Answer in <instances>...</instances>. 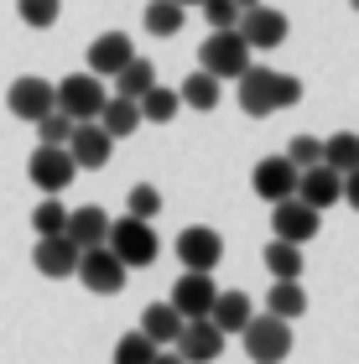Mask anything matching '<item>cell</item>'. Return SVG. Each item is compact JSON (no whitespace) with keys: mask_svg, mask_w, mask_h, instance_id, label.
Returning <instances> with one entry per match:
<instances>
[{"mask_svg":"<svg viewBox=\"0 0 359 364\" xmlns=\"http://www.w3.org/2000/svg\"><path fill=\"white\" fill-rule=\"evenodd\" d=\"M245 354L250 364H282L291 354V323L286 318H271V312H255L250 323H245Z\"/></svg>","mask_w":359,"mask_h":364,"instance_id":"cell-1","label":"cell"},{"mask_svg":"<svg viewBox=\"0 0 359 364\" xmlns=\"http://www.w3.org/2000/svg\"><path fill=\"white\" fill-rule=\"evenodd\" d=\"M109 250H115L130 271L136 266H151L156 260V224L151 219H136V213H125V219H109Z\"/></svg>","mask_w":359,"mask_h":364,"instance_id":"cell-2","label":"cell"},{"mask_svg":"<svg viewBox=\"0 0 359 364\" xmlns=\"http://www.w3.org/2000/svg\"><path fill=\"white\" fill-rule=\"evenodd\" d=\"M250 58H255V53H250V42L240 37V26H230V31H214V37L203 42L198 68H203V73H214L219 84H224V78H240L245 68H250Z\"/></svg>","mask_w":359,"mask_h":364,"instance_id":"cell-3","label":"cell"},{"mask_svg":"<svg viewBox=\"0 0 359 364\" xmlns=\"http://www.w3.org/2000/svg\"><path fill=\"white\" fill-rule=\"evenodd\" d=\"M78 281H84L94 296H120L125 281H130V266L109 250V245H94V250L78 255Z\"/></svg>","mask_w":359,"mask_h":364,"instance_id":"cell-4","label":"cell"},{"mask_svg":"<svg viewBox=\"0 0 359 364\" xmlns=\"http://www.w3.org/2000/svg\"><path fill=\"white\" fill-rule=\"evenodd\" d=\"M105 78L100 73H68L58 84V109L68 114V120H100V109H105Z\"/></svg>","mask_w":359,"mask_h":364,"instance_id":"cell-5","label":"cell"},{"mask_svg":"<svg viewBox=\"0 0 359 364\" xmlns=\"http://www.w3.org/2000/svg\"><path fill=\"white\" fill-rule=\"evenodd\" d=\"M6 109L16 114V120L37 125L42 114H53V109H58V84H47V78H37V73L16 78V84L6 89Z\"/></svg>","mask_w":359,"mask_h":364,"instance_id":"cell-6","label":"cell"},{"mask_svg":"<svg viewBox=\"0 0 359 364\" xmlns=\"http://www.w3.org/2000/svg\"><path fill=\"white\" fill-rule=\"evenodd\" d=\"M286 31H291V21L276 6H250V11H240V37L250 42V53H271V47H282L286 42Z\"/></svg>","mask_w":359,"mask_h":364,"instance_id":"cell-7","label":"cell"},{"mask_svg":"<svg viewBox=\"0 0 359 364\" xmlns=\"http://www.w3.org/2000/svg\"><path fill=\"white\" fill-rule=\"evenodd\" d=\"M109 151H115V136H109L100 120H78V125H73L68 156H73L78 172H100V167H109Z\"/></svg>","mask_w":359,"mask_h":364,"instance_id":"cell-8","label":"cell"},{"mask_svg":"<svg viewBox=\"0 0 359 364\" xmlns=\"http://www.w3.org/2000/svg\"><path fill=\"white\" fill-rule=\"evenodd\" d=\"M177 260H183V271H219L224 235L208 229V224H188L183 235H177Z\"/></svg>","mask_w":359,"mask_h":364,"instance_id":"cell-9","label":"cell"},{"mask_svg":"<svg viewBox=\"0 0 359 364\" xmlns=\"http://www.w3.org/2000/svg\"><path fill=\"white\" fill-rule=\"evenodd\" d=\"M167 302L183 312L188 323H193V318H208V312H214V302H219L214 271H188V276H177V287H172Z\"/></svg>","mask_w":359,"mask_h":364,"instance_id":"cell-10","label":"cell"},{"mask_svg":"<svg viewBox=\"0 0 359 364\" xmlns=\"http://www.w3.org/2000/svg\"><path fill=\"white\" fill-rule=\"evenodd\" d=\"M73 156H68V146H37V151H31V161H26V177L37 182V188L53 198V193H63L73 182Z\"/></svg>","mask_w":359,"mask_h":364,"instance_id":"cell-11","label":"cell"},{"mask_svg":"<svg viewBox=\"0 0 359 364\" xmlns=\"http://www.w3.org/2000/svg\"><path fill=\"white\" fill-rule=\"evenodd\" d=\"M297 167H291L286 156H266V161H255V172H250V188L266 198V203H286V198H297Z\"/></svg>","mask_w":359,"mask_h":364,"instance_id":"cell-12","label":"cell"},{"mask_svg":"<svg viewBox=\"0 0 359 364\" xmlns=\"http://www.w3.org/2000/svg\"><path fill=\"white\" fill-rule=\"evenodd\" d=\"M271 235L276 240H291V245H307V240L318 235V208H307L302 198L271 203Z\"/></svg>","mask_w":359,"mask_h":364,"instance_id":"cell-13","label":"cell"},{"mask_svg":"<svg viewBox=\"0 0 359 364\" xmlns=\"http://www.w3.org/2000/svg\"><path fill=\"white\" fill-rule=\"evenodd\" d=\"M78 245L68 235H37V250H31V260H37V271L42 276H53V281H68L78 276Z\"/></svg>","mask_w":359,"mask_h":364,"instance_id":"cell-14","label":"cell"},{"mask_svg":"<svg viewBox=\"0 0 359 364\" xmlns=\"http://www.w3.org/2000/svg\"><path fill=\"white\" fill-rule=\"evenodd\" d=\"M297 198H302L307 208H318V213L333 208V203H344V172L323 167V161H318V167H307L297 177Z\"/></svg>","mask_w":359,"mask_h":364,"instance_id":"cell-15","label":"cell"},{"mask_svg":"<svg viewBox=\"0 0 359 364\" xmlns=\"http://www.w3.org/2000/svg\"><path fill=\"white\" fill-rule=\"evenodd\" d=\"M177 354H183L188 364H214L219 354H224V333L214 328V318H193L188 328H183V338L172 343Z\"/></svg>","mask_w":359,"mask_h":364,"instance_id":"cell-16","label":"cell"},{"mask_svg":"<svg viewBox=\"0 0 359 364\" xmlns=\"http://www.w3.org/2000/svg\"><path fill=\"white\" fill-rule=\"evenodd\" d=\"M130 58H136V42L125 31H105V37L89 42V73H100V78H115Z\"/></svg>","mask_w":359,"mask_h":364,"instance_id":"cell-17","label":"cell"},{"mask_svg":"<svg viewBox=\"0 0 359 364\" xmlns=\"http://www.w3.org/2000/svg\"><path fill=\"white\" fill-rule=\"evenodd\" d=\"M271 68H245L240 78H235V89H240V109L250 114V120H266V114H276V105H271Z\"/></svg>","mask_w":359,"mask_h":364,"instance_id":"cell-18","label":"cell"},{"mask_svg":"<svg viewBox=\"0 0 359 364\" xmlns=\"http://www.w3.org/2000/svg\"><path fill=\"white\" fill-rule=\"evenodd\" d=\"M183 328H188V318H183L172 302H151V307L141 312V333L151 338L156 349H172V343L183 338Z\"/></svg>","mask_w":359,"mask_h":364,"instance_id":"cell-19","label":"cell"},{"mask_svg":"<svg viewBox=\"0 0 359 364\" xmlns=\"http://www.w3.org/2000/svg\"><path fill=\"white\" fill-rule=\"evenodd\" d=\"M68 240L78 245V250H94V245H105V240H109V213H105L100 203L73 208V213H68Z\"/></svg>","mask_w":359,"mask_h":364,"instance_id":"cell-20","label":"cell"},{"mask_svg":"<svg viewBox=\"0 0 359 364\" xmlns=\"http://www.w3.org/2000/svg\"><path fill=\"white\" fill-rule=\"evenodd\" d=\"M208 318H214V328L230 338V333H245V323L255 318V302H250L245 291H219V302H214Z\"/></svg>","mask_w":359,"mask_h":364,"instance_id":"cell-21","label":"cell"},{"mask_svg":"<svg viewBox=\"0 0 359 364\" xmlns=\"http://www.w3.org/2000/svg\"><path fill=\"white\" fill-rule=\"evenodd\" d=\"M100 125H105L115 141H125V136H136V130H141L146 120H141V105H136V99L109 94V99H105V109H100Z\"/></svg>","mask_w":359,"mask_h":364,"instance_id":"cell-22","label":"cell"},{"mask_svg":"<svg viewBox=\"0 0 359 364\" xmlns=\"http://www.w3.org/2000/svg\"><path fill=\"white\" fill-rule=\"evenodd\" d=\"M177 99H183V109H219V99H224V84L214 73H203V68H193L188 78H183V89H177Z\"/></svg>","mask_w":359,"mask_h":364,"instance_id":"cell-23","label":"cell"},{"mask_svg":"<svg viewBox=\"0 0 359 364\" xmlns=\"http://www.w3.org/2000/svg\"><path fill=\"white\" fill-rule=\"evenodd\" d=\"M266 312L271 318H302L307 312V291H302V281H271V291H266Z\"/></svg>","mask_w":359,"mask_h":364,"instance_id":"cell-24","label":"cell"},{"mask_svg":"<svg viewBox=\"0 0 359 364\" xmlns=\"http://www.w3.org/2000/svg\"><path fill=\"white\" fill-rule=\"evenodd\" d=\"M260 260H266V271H271L276 281H297L302 266H307V260H302V245H291V240H271Z\"/></svg>","mask_w":359,"mask_h":364,"instance_id":"cell-25","label":"cell"},{"mask_svg":"<svg viewBox=\"0 0 359 364\" xmlns=\"http://www.w3.org/2000/svg\"><path fill=\"white\" fill-rule=\"evenodd\" d=\"M141 120H151V125H167V120H177V109H183V99H177V89H146L141 99Z\"/></svg>","mask_w":359,"mask_h":364,"instance_id":"cell-26","label":"cell"},{"mask_svg":"<svg viewBox=\"0 0 359 364\" xmlns=\"http://www.w3.org/2000/svg\"><path fill=\"white\" fill-rule=\"evenodd\" d=\"M323 167H333V172H354L359 167V136L354 130H338V136L323 141Z\"/></svg>","mask_w":359,"mask_h":364,"instance_id":"cell-27","label":"cell"},{"mask_svg":"<svg viewBox=\"0 0 359 364\" xmlns=\"http://www.w3.org/2000/svg\"><path fill=\"white\" fill-rule=\"evenodd\" d=\"M146 89H156V68L146 58H130L125 68L115 73V94H125V99H141Z\"/></svg>","mask_w":359,"mask_h":364,"instance_id":"cell-28","label":"cell"},{"mask_svg":"<svg viewBox=\"0 0 359 364\" xmlns=\"http://www.w3.org/2000/svg\"><path fill=\"white\" fill-rule=\"evenodd\" d=\"M146 31L151 37H177L183 31V6L177 0H151L146 6Z\"/></svg>","mask_w":359,"mask_h":364,"instance_id":"cell-29","label":"cell"},{"mask_svg":"<svg viewBox=\"0 0 359 364\" xmlns=\"http://www.w3.org/2000/svg\"><path fill=\"white\" fill-rule=\"evenodd\" d=\"M16 16H21L31 31H47V26H58L63 0H16Z\"/></svg>","mask_w":359,"mask_h":364,"instance_id":"cell-30","label":"cell"},{"mask_svg":"<svg viewBox=\"0 0 359 364\" xmlns=\"http://www.w3.org/2000/svg\"><path fill=\"white\" fill-rule=\"evenodd\" d=\"M31 229H37V235H68V208H63L58 198H42V203L31 208Z\"/></svg>","mask_w":359,"mask_h":364,"instance_id":"cell-31","label":"cell"},{"mask_svg":"<svg viewBox=\"0 0 359 364\" xmlns=\"http://www.w3.org/2000/svg\"><path fill=\"white\" fill-rule=\"evenodd\" d=\"M151 359H156V343L146 338L141 328H136V333H125V338L115 343V364H151Z\"/></svg>","mask_w":359,"mask_h":364,"instance_id":"cell-32","label":"cell"},{"mask_svg":"<svg viewBox=\"0 0 359 364\" xmlns=\"http://www.w3.org/2000/svg\"><path fill=\"white\" fill-rule=\"evenodd\" d=\"M282 156H286L297 172H307V167H318V161H323V141H318V136H291Z\"/></svg>","mask_w":359,"mask_h":364,"instance_id":"cell-33","label":"cell"},{"mask_svg":"<svg viewBox=\"0 0 359 364\" xmlns=\"http://www.w3.org/2000/svg\"><path fill=\"white\" fill-rule=\"evenodd\" d=\"M125 213H136V219H151L156 224V213H161V193L151 188V182H136L125 198Z\"/></svg>","mask_w":359,"mask_h":364,"instance_id":"cell-34","label":"cell"},{"mask_svg":"<svg viewBox=\"0 0 359 364\" xmlns=\"http://www.w3.org/2000/svg\"><path fill=\"white\" fill-rule=\"evenodd\" d=\"M73 125H78V120H68L63 109H53V114H42V120H37V136H42V146H68Z\"/></svg>","mask_w":359,"mask_h":364,"instance_id":"cell-35","label":"cell"},{"mask_svg":"<svg viewBox=\"0 0 359 364\" xmlns=\"http://www.w3.org/2000/svg\"><path fill=\"white\" fill-rule=\"evenodd\" d=\"M203 21L208 26H214V31H230V26H240V6H235V0H203Z\"/></svg>","mask_w":359,"mask_h":364,"instance_id":"cell-36","label":"cell"},{"mask_svg":"<svg viewBox=\"0 0 359 364\" xmlns=\"http://www.w3.org/2000/svg\"><path fill=\"white\" fill-rule=\"evenodd\" d=\"M271 105H276V109H291V105H302V78H291V73H276V78H271Z\"/></svg>","mask_w":359,"mask_h":364,"instance_id":"cell-37","label":"cell"},{"mask_svg":"<svg viewBox=\"0 0 359 364\" xmlns=\"http://www.w3.org/2000/svg\"><path fill=\"white\" fill-rule=\"evenodd\" d=\"M344 203L359 213V167H354V172H344Z\"/></svg>","mask_w":359,"mask_h":364,"instance_id":"cell-38","label":"cell"},{"mask_svg":"<svg viewBox=\"0 0 359 364\" xmlns=\"http://www.w3.org/2000/svg\"><path fill=\"white\" fill-rule=\"evenodd\" d=\"M151 364H188V359L177 354V349H156V359H151Z\"/></svg>","mask_w":359,"mask_h":364,"instance_id":"cell-39","label":"cell"},{"mask_svg":"<svg viewBox=\"0 0 359 364\" xmlns=\"http://www.w3.org/2000/svg\"><path fill=\"white\" fill-rule=\"evenodd\" d=\"M235 6H240V11H250V6H260V0H235Z\"/></svg>","mask_w":359,"mask_h":364,"instance_id":"cell-40","label":"cell"},{"mask_svg":"<svg viewBox=\"0 0 359 364\" xmlns=\"http://www.w3.org/2000/svg\"><path fill=\"white\" fill-rule=\"evenodd\" d=\"M177 6H183V11H188V6H203V0H177Z\"/></svg>","mask_w":359,"mask_h":364,"instance_id":"cell-41","label":"cell"},{"mask_svg":"<svg viewBox=\"0 0 359 364\" xmlns=\"http://www.w3.org/2000/svg\"><path fill=\"white\" fill-rule=\"evenodd\" d=\"M349 6H354V11H359V0H349Z\"/></svg>","mask_w":359,"mask_h":364,"instance_id":"cell-42","label":"cell"}]
</instances>
